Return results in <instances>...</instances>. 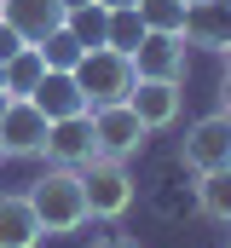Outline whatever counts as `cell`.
Instances as JSON below:
<instances>
[{
    "instance_id": "1",
    "label": "cell",
    "mask_w": 231,
    "mask_h": 248,
    "mask_svg": "<svg viewBox=\"0 0 231 248\" xmlns=\"http://www.w3.org/2000/svg\"><path fill=\"white\" fill-rule=\"evenodd\" d=\"M41 231L47 237H75L87 225V190H81V168H47L35 185L23 190Z\"/></svg>"
},
{
    "instance_id": "2",
    "label": "cell",
    "mask_w": 231,
    "mask_h": 248,
    "mask_svg": "<svg viewBox=\"0 0 231 248\" xmlns=\"http://www.w3.org/2000/svg\"><path fill=\"white\" fill-rule=\"evenodd\" d=\"M75 81H81V93H87V110H99V104H121L139 75H133V58H127V52H116V46H87L81 63H75Z\"/></svg>"
},
{
    "instance_id": "3",
    "label": "cell",
    "mask_w": 231,
    "mask_h": 248,
    "mask_svg": "<svg viewBox=\"0 0 231 248\" xmlns=\"http://www.w3.org/2000/svg\"><path fill=\"white\" fill-rule=\"evenodd\" d=\"M81 190H87V219H121L139 196L127 162H116V156H93L81 168Z\"/></svg>"
},
{
    "instance_id": "4",
    "label": "cell",
    "mask_w": 231,
    "mask_h": 248,
    "mask_svg": "<svg viewBox=\"0 0 231 248\" xmlns=\"http://www.w3.org/2000/svg\"><path fill=\"white\" fill-rule=\"evenodd\" d=\"M87 122H93V144H99V156H116V162H133V156L145 150V139H150V127L133 116L127 98H121V104H99V110H87Z\"/></svg>"
},
{
    "instance_id": "5",
    "label": "cell",
    "mask_w": 231,
    "mask_h": 248,
    "mask_svg": "<svg viewBox=\"0 0 231 248\" xmlns=\"http://www.w3.org/2000/svg\"><path fill=\"white\" fill-rule=\"evenodd\" d=\"M179 156H185L191 173L231 168V116H226V110H214V116L191 122V127H185V139H179Z\"/></svg>"
},
{
    "instance_id": "6",
    "label": "cell",
    "mask_w": 231,
    "mask_h": 248,
    "mask_svg": "<svg viewBox=\"0 0 231 248\" xmlns=\"http://www.w3.org/2000/svg\"><path fill=\"white\" fill-rule=\"evenodd\" d=\"M139 81H185V35H162V29H145V41L127 52Z\"/></svg>"
},
{
    "instance_id": "7",
    "label": "cell",
    "mask_w": 231,
    "mask_h": 248,
    "mask_svg": "<svg viewBox=\"0 0 231 248\" xmlns=\"http://www.w3.org/2000/svg\"><path fill=\"white\" fill-rule=\"evenodd\" d=\"M47 116L35 110V98H6V110H0V144H6V156H41L47 150Z\"/></svg>"
},
{
    "instance_id": "8",
    "label": "cell",
    "mask_w": 231,
    "mask_h": 248,
    "mask_svg": "<svg viewBox=\"0 0 231 248\" xmlns=\"http://www.w3.org/2000/svg\"><path fill=\"white\" fill-rule=\"evenodd\" d=\"M47 168H87L93 156H99V144H93V122L87 116H64V122L47 127Z\"/></svg>"
},
{
    "instance_id": "9",
    "label": "cell",
    "mask_w": 231,
    "mask_h": 248,
    "mask_svg": "<svg viewBox=\"0 0 231 248\" xmlns=\"http://www.w3.org/2000/svg\"><path fill=\"white\" fill-rule=\"evenodd\" d=\"M127 104H133V116L150 127V133H162V127H173V122H179L185 87H179V81H133Z\"/></svg>"
},
{
    "instance_id": "10",
    "label": "cell",
    "mask_w": 231,
    "mask_h": 248,
    "mask_svg": "<svg viewBox=\"0 0 231 248\" xmlns=\"http://www.w3.org/2000/svg\"><path fill=\"white\" fill-rule=\"evenodd\" d=\"M185 46L226 52L231 46V0H197V6H185Z\"/></svg>"
},
{
    "instance_id": "11",
    "label": "cell",
    "mask_w": 231,
    "mask_h": 248,
    "mask_svg": "<svg viewBox=\"0 0 231 248\" xmlns=\"http://www.w3.org/2000/svg\"><path fill=\"white\" fill-rule=\"evenodd\" d=\"M29 98H35V110H41L47 122H64V116H87V93H81L75 69H47V75H41V87H35Z\"/></svg>"
},
{
    "instance_id": "12",
    "label": "cell",
    "mask_w": 231,
    "mask_h": 248,
    "mask_svg": "<svg viewBox=\"0 0 231 248\" xmlns=\"http://www.w3.org/2000/svg\"><path fill=\"white\" fill-rule=\"evenodd\" d=\"M0 17H6L29 46H35V41H47L52 29H64V17H69V12H64V0H6V6H0Z\"/></svg>"
},
{
    "instance_id": "13",
    "label": "cell",
    "mask_w": 231,
    "mask_h": 248,
    "mask_svg": "<svg viewBox=\"0 0 231 248\" xmlns=\"http://www.w3.org/2000/svg\"><path fill=\"white\" fill-rule=\"evenodd\" d=\"M41 219L29 208V196H0V248H41Z\"/></svg>"
},
{
    "instance_id": "14",
    "label": "cell",
    "mask_w": 231,
    "mask_h": 248,
    "mask_svg": "<svg viewBox=\"0 0 231 248\" xmlns=\"http://www.w3.org/2000/svg\"><path fill=\"white\" fill-rule=\"evenodd\" d=\"M197 208H202V219H214V225H231V168L197 173Z\"/></svg>"
},
{
    "instance_id": "15",
    "label": "cell",
    "mask_w": 231,
    "mask_h": 248,
    "mask_svg": "<svg viewBox=\"0 0 231 248\" xmlns=\"http://www.w3.org/2000/svg\"><path fill=\"white\" fill-rule=\"evenodd\" d=\"M41 75H47V63L35 46H23L17 58H6V98H29L35 87H41Z\"/></svg>"
},
{
    "instance_id": "16",
    "label": "cell",
    "mask_w": 231,
    "mask_h": 248,
    "mask_svg": "<svg viewBox=\"0 0 231 248\" xmlns=\"http://www.w3.org/2000/svg\"><path fill=\"white\" fill-rule=\"evenodd\" d=\"M139 41H145V17H139V6H110L104 46H116V52H133Z\"/></svg>"
},
{
    "instance_id": "17",
    "label": "cell",
    "mask_w": 231,
    "mask_h": 248,
    "mask_svg": "<svg viewBox=\"0 0 231 248\" xmlns=\"http://www.w3.org/2000/svg\"><path fill=\"white\" fill-rule=\"evenodd\" d=\"M104 23H110V6H99V0H87V6H75V12L64 17V29H69L81 46H104Z\"/></svg>"
},
{
    "instance_id": "18",
    "label": "cell",
    "mask_w": 231,
    "mask_h": 248,
    "mask_svg": "<svg viewBox=\"0 0 231 248\" xmlns=\"http://www.w3.org/2000/svg\"><path fill=\"white\" fill-rule=\"evenodd\" d=\"M35 52H41V63H47V69H75L87 46H81V41H75L69 29H52L47 41H35Z\"/></svg>"
},
{
    "instance_id": "19",
    "label": "cell",
    "mask_w": 231,
    "mask_h": 248,
    "mask_svg": "<svg viewBox=\"0 0 231 248\" xmlns=\"http://www.w3.org/2000/svg\"><path fill=\"white\" fill-rule=\"evenodd\" d=\"M139 17H145V29L185 35V0H139Z\"/></svg>"
},
{
    "instance_id": "20",
    "label": "cell",
    "mask_w": 231,
    "mask_h": 248,
    "mask_svg": "<svg viewBox=\"0 0 231 248\" xmlns=\"http://www.w3.org/2000/svg\"><path fill=\"white\" fill-rule=\"evenodd\" d=\"M23 46H29V41H23V35H17V29H12V23L0 17V63H6V58H17Z\"/></svg>"
},
{
    "instance_id": "21",
    "label": "cell",
    "mask_w": 231,
    "mask_h": 248,
    "mask_svg": "<svg viewBox=\"0 0 231 248\" xmlns=\"http://www.w3.org/2000/svg\"><path fill=\"white\" fill-rule=\"evenodd\" d=\"M93 248H139V243L121 237V231H104V237H93Z\"/></svg>"
},
{
    "instance_id": "22",
    "label": "cell",
    "mask_w": 231,
    "mask_h": 248,
    "mask_svg": "<svg viewBox=\"0 0 231 248\" xmlns=\"http://www.w3.org/2000/svg\"><path fill=\"white\" fill-rule=\"evenodd\" d=\"M220 110L231 116V69H226V81H220Z\"/></svg>"
},
{
    "instance_id": "23",
    "label": "cell",
    "mask_w": 231,
    "mask_h": 248,
    "mask_svg": "<svg viewBox=\"0 0 231 248\" xmlns=\"http://www.w3.org/2000/svg\"><path fill=\"white\" fill-rule=\"evenodd\" d=\"M99 6H139V0H99Z\"/></svg>"
},
{
    "instance_id": "24",
    "label": "cell",
    "mask_w": 231,
    "mask_h": 248,
    "mask_svg": "<svg viewBox=\"0 0 231 248\" xmlns=\"http://www.w3.org/2000/svg\"><path fill=\"white\" fill-rule=\"evenodd\" d=\"M75 6H87V0H64V12H75Z\"/></svg>"
},
{
    "instance_id": "25",
    "label": "cell",
    "mask_w": 231,
    "mask_h": 248,
    "mask_svg": "<svg viewBox=\"0 0 231 248\" xmlns=\"http://www.w3.org/2000/svg\"><path fill=\"white\" fill-rule=\"evenodd\" d=\"M0 93H6V63H0Z\"/></svg>"
},
{
    "instance_id": "26",
    "label": "cell",
    "mask_w": 231,
    "mask_h": 248,
    "mask_svg": "<svg viewBox=\"0 0 231 248\" xmlns=\"http://www.w3.org/2000/svg\"><path fill=\"white\" fill-rule=\"evenodd\" d=\"M0 110H6V93H0Z\"/></svg>"
},
{
    "instance_id": "27",
    "label": "cell",
    "mask_w": 231,
    "mask_h": 248,
    "mask_svg": "<svg viewBox=\"0 0 231 248\" xmlns=\"http://www.w3.org/2000/svg\"><path fill=\"white\" fill-rule=\"evenodd\" d=\"M0 162H6V144H0Z\"/></svg>"
},
{
    "instance_id": "28",
    "label": "cell",
    "mask_w": 231,
    "mask_h": 248,
    "mask_svg": "<svg viewBox=\"0 0 231 248\" xmlns=\"http://www.w3.org/2000/svg\"><path fill=\"white\" fill-rule=\"evenodd\" d=\"M185 6H197V0H185Z\"/></svg>"
},
{
    "instance_id": "29",
    "label": "cell",
    "mask_w": 231,
    "mask_h": 248,
    "mask_svg": "<svg viewBox=\"0 0 231 248\" xmlns=\"http://www.w3.org/2000/svg\"><path fill=\"white\" fill-rule=\"evenodd\" d=\"M226 58H231V46H226Z\"/></svg>"
},
{
    "instance_id": "30",
    "label": "cell",
    "mask_w": 231,
    "mask_h": 248,
    "mask_svg": "<svg viewBox=\"0 0 231 248\" xmlns=\"http://www.w3.org/2000/svg\"><path fill=\"white\" fill-rule=\"evenodd\" d=\"M0 6H6V0H0Z\"/></svg>"
}]
</instances>
